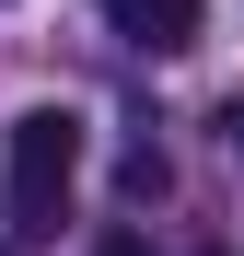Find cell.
Wrapping results in <instances>:
<instances>
[{
    "instance_id": "obj_1",
    "label": "cell",
    "mask_w": 244,
    "mask_h": 256,
    "mask_svg": "<svg viewBox=\"0 0 244 256\" xmlns=\"http://www.w3.org/2000/svg\"><path fill=\"white\" fill-rule=\"evenodd\" d=\"M70 186H81V105H23L0 128V244H58L70 222Z\"/></svg>"
},
{
    "instance_id": "obj_2",
    "label": "cell",
    "mask_w": 244,
    "mask_h": 256,
    "mask_svg": "<svg viewBox=\"0 0 244 256\" xmlns=\"http://www.w3.org/2000/svg\"><path fill=\"white\" fill-rule=\"evenodd\" d=\"M105 24L128 35V47H151V58L198 47V0H105Z\"/></svg>"
},
{
    "instance_id": "obj_3",
    "label": "cell",
    "mask_w": 244,
    "mask_h": 256,
    "mask_svg": "<svg viewBox=\"0 0 244 256\" xmlns=\"http://www.w3.org/2000/svg\"><path fill=\"white\" fill-rule=\"evenodd\" d=\"M116 186H128V210H151L163 186H175V163H163V140H128V163H116Z\"/></svg>"
},
{
    "instance_id": "obj_4",
    "label": "cell",
    "mask_w": 244,
    "mask_h": 256,
    "mask_svg": "<svg viewBox=\"0 0 244 256\" xmlns=\"http://www.w3.org/2000/svg\"><path fill=\"white\" fill-rule=\"evenodd\" d=\"M221 128H233V152H244V94H233V116H221Z\"/></svg>"
},
{
    "instance_id": "obj_5",
    "label": "cell",
    "mask_w": 244,
    "mask_h": 256,
    "mask_svg": "<svg viewBox=\"0 0 244 256\" xmlns=\"http://www.w3.org/2000/svg\"><path fill=\"white\" fill-rule=\"evenodd\" d=\"M105 256H140V233H116V244H105Z\"/></svg>"
}]
</instances>
